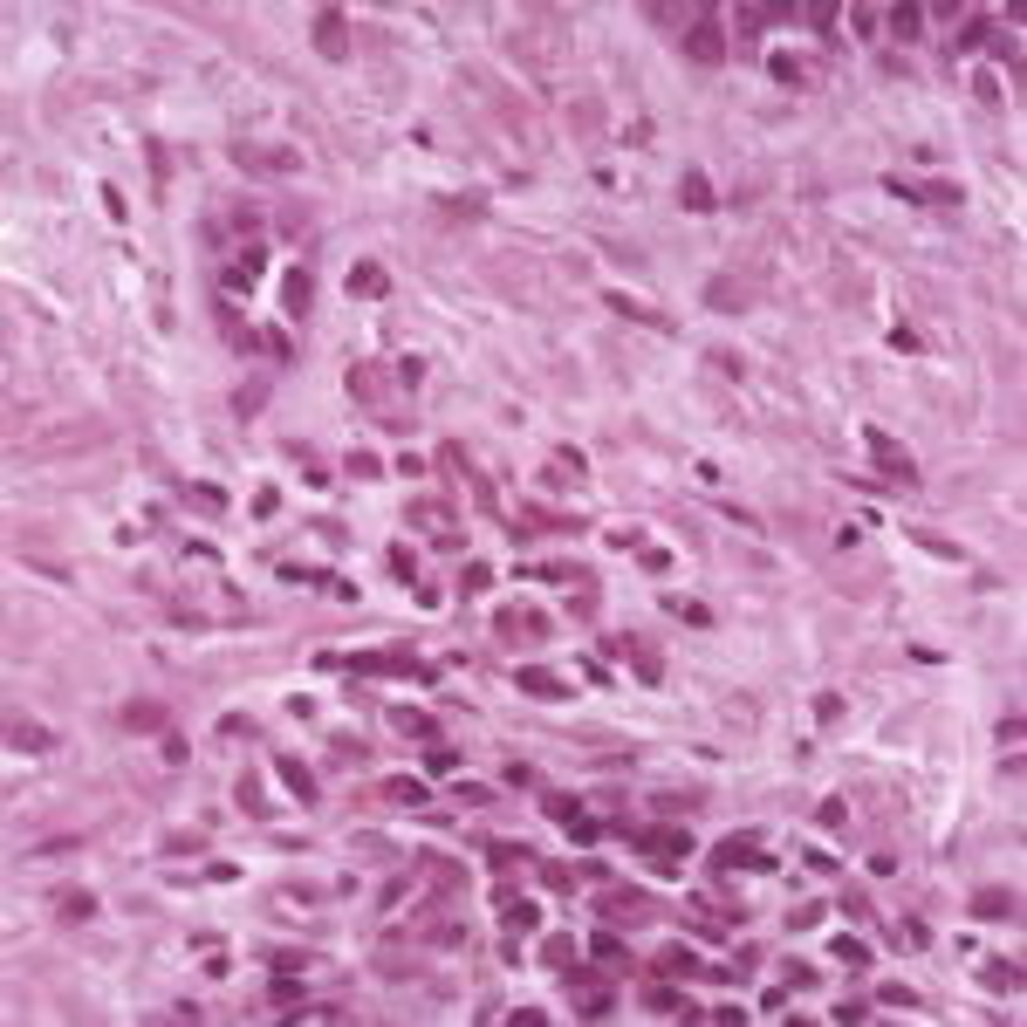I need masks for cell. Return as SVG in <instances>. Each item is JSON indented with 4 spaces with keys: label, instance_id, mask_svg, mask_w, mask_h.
<instances>
[{
    "label": "cell",
    "instance_id": "obj_12",
    "mask_svg": "<svg viewBox=\"0 0 1027 1027\" xmlns=\"http://www.w3.org/2000/svg\"><path fill=\"white\" fill-rule=\"evenodd\" d=\"M315 48H322L329 62H350V21H342V7H322V14H315Z\"/></svg>",
    "mask_w": 1027,
    "mask_h": 1027
},
{
    "label": "cell",
    "instance_id": "obj_57",
    "mask_svg": "<svg viewBox=\"0 0 1027 1027\" xmlns=\"http://www.w3.org/2000/svg\"><path fill=\"white\" fill-rule=\"evenodd\" d=\"M590 952H596V959H603V965H623V945H617V938H609V932H603V938H596V945H590Z\"/></svg>",
    "mask_w": 1027,
    "mask_h": 1027
},
{
    "label": "cell",
    "instance_id": "obj_41",
    "mask_svg": "<svg viewBox=\"0 0 1027 1027\" xmlns=\"http://www.w3.org/2000/svg\"><path fill=\"white\" fill-rule=\"evenodd\" d=\"M986 986H993V993H1013V986H1021V965H986Z\"/></svg>",
    "mask_w": 1027,
    "mask_h": 1027
},
{
    "label": "cell",
    "instance_id": "obj_42",
    "mask_svg": "<svg viewBox=\"0 0 1027 1027\" xmlns=\"http://www.w3.org/2000/svg\"><path fill=\"white\" fill-rule=\"evenodd\" d=\"M390 719H398V726H405L411 740H432V719H425V713H405V705H398V713H390Z\"/></svg>",
    "mask_w": 1027,
    "mask_h": 1027
},
{
    "label": "cell",
    "instance_id": "obj_56",
    "mask_svg": "<svg viewBox=\"0 0 1027 1027\" xmlns=\"http://www.w3.org/2000/svg\"><path fill=\"white\" fill-rule=\"evenodd\" d=\"M815 918H822V904H794V911H788V925H794V932H809Z\"/></svg>",
    "mask_w": 1027,
    "mask_h": 1027
},
{
    "label": "cell",
    "instance_id": "obj_19",
    "mask_svg": "<svg viewBox=\"0 0 1027 1027\" xmlns=\"http://www.w3.org/2000/svg\"><path fill=\"white\" fill-rule=\"evenodd\" d=\"M165 705H158V699H130L124 705V733H165Z\"/></svg>",
    "mask_w": 1027,
    "mask_h": 1027
},
{
    "label": "cell",
    "instance_id": "obj_51",
    "mask_svg": "<svg viewBox=\"0 0 1027 1027\" xmlns=\"http://www.w3.org/2000/svg\"><path fill=\"white\" fill-rule=\"evenodd\" d=\"M350 473H357V480H377L384 466H377V452H350Z\"/></svg>",
    "mask_w": 1027,
    "mask_h": 1027
},
{
    "label": "cell",
    "instance_id": "obj_53",
    "mask_svg": "<svg viewBox=\"0 0 1027 1027\" xmlns=\"http://www.w3.org/2000/svg\"><path fill=\"white\" fill-rule=\"evenodd\" d=\"M542 877H548L555 890H576V870H569V863H542Z\"/></svg>",
    "mask_w": 1027,
    "mask_h": 1027
},
{
    "label": "cell",
    "instance_id": "obj_7",
    "mask_svg": "<svg viewBox=\"0 0 1027 1027\" xmlns=\"http://www.w3.org/2000/svg\"><path fill=\"white\" fill-rule=\"evenodd\" d=\"M234 165L261 171V178H288V171H302V158L288 151V144H234Z\"/></svg>",
    "mask_w": 1027,
    "mask_h": 1027
},
{
    "label": "cell",
    "instance_id": "obj_37",
    "mask_svg": "<svg viewBox=\"0 0 1027 1027\" xmlns=\"http://www.w3.org/2000/svg\"><path fill=\"white\" fill-rule=\"evenodd\" d=\"M486 863H494V870H514V863H528V849H521V842H494Z\"/></svg>",
    "mask_w": 1027,
    "mask_h": 1027
},
{
    "label": "cell",
    "instance_id": "obj_28",
    "mask_svg": "<svg viewBox=\"0 0 1027 1027\" xmlns=\"http://www.w3.org/2000/svg\"><path fill=\"white\" fill-rule=\"evenodd\" d=\"M521 528H548V534H561V528H569V534H576V528H582V514H561V507H528V521H521Z\"/></svg>",
    "mask_w": 1027,
    "mask_h": 1027
},
{
    "label": "cell",
    "instance_id": "obj_4",
    "mask_svg": "<svg viewBox=\"0 0 1027 1027\" xmlns=\"http://www.w3.org/2000/svg\"><path fill=\"white\" fill-rule=\"evenodd\" d=\"M494 638H500V644H521V651H534V644L555 638V623H548L542 609H500V617H494Z\"/></svg>",
    "mask_w": 1027,
    "mask_h": 1027
},
{
    "label": "cell",
    "instance_id": "obj_43",
    "mask_svg": "<svg viewBox=\"0 0 1027 1027\" xmlns=\"http://www.w3.org/2000/svg\"><path fill=\"white\" fill-rule=\"evenodd\" d=\"M240 809H247V815H267V794H261V781H240Z\"/></svg>",
    "mask_w": 1027,
    "mask_h": 1027
},
{
    "label": "cell",
    "instance_id": "obj_31",
    "mask_svg": "<svg viewBox=\"0 0 1027 1027\" xmlns=\"http://www.w3.org/2000/svg\"><path fill=\"white\" fill-rule=\"evenodd\" d=\"M657 973H665V980H692V973H699V959H692V952H657Z\"/></svg>",
    "mask_w": 1027,
    "mask_h": 1027
},
{
    "label": "cell",
    "instance_id": "obj_20",
    "mask_svg": "<svg viewBox=\"0 0 1027 1027\" xmlns=\"http://www.w3.org/2000/svg\"><path fill=\"white\" fill-rule=\"evenodd\" d=\"M500 918H507V932H534V925H542V904H528V897H514V890H500Z\"/></svg>",
    "mask_w": 1027,
    "mask_h": 1027
},
{
    "label": "cell",
    "instance_id": "obj_9",
    "mask_svg": "<svg viewBox=\"0 0 1027 1027\" xmlns=\"http://www.w3.org/2000/svg\"><path fill=\"white\" fill-rule=\"evenodd\" d=\"M630 842L651 856L657 870H678L685 856H692V836H685V829H644V836H630Z\"/></svg>",
    "mask_w": 1027,
    "mask_h": 1027
},
{
    "label": "cell",
    "instance_id": "obj_60",
    "mask_svg": "<svg viewBox=\"0 0 1027 1027\" xmlns=\"http://www.w3.org/2000/svg\"><path fill=\"white\" fill-rule=\"evenodd\" d=\"M274 507H281V494H274V486H261V494H254V521H267Z\"/></svg>",
    "mask_w": 1027,
    "mask_h": 1027
},
{
    "label": "cell",
    "instance_id": "obj_25",
    "mask_svg": "<svg viewBox=\"0 0 1027 1027\" xmlns=\"http://www.w3.org/2000/svg\"><path fill=\"white\" fill-rule=\"evenodd\" d=\"M446 500H432V494H425V500H411V507H405V521H411V528H425V534H438V528H446Z\"/></svg>",
    "mask_w": 1027,
    "mask_h": 1027
},
{
    "label": "cell",
    "instance_id": "obj_33",
    "mask_svg": "<svg viewBox=\"0 0 1027 1027\" xmlns=\"http://www.w3.org/2000/svg\"><path fill=\"white\" fill-rule=\"evenodd\" d=\"M542 959L555 965V973H569V965H576V938H561V932H555V938L542 945Z\"/></svg>",
    "mask_w": 1027,
    "mask_h": 1027
},
{
    "label": "cell",
    "instance_id": "obj_6",
    "mask_svg": "<svg viewBox=\"0 0 1027 1027\" xmlns=\"http://www.w3.org/2000/svg\"><path fill=\"white\" fill-rule=\"evenodd\" d=\"M110 438V425L103 418H90V425H62V432H48V438H34V459H62V452H82V446H103Z\"/></svg>",
    "mask_w": 1027,
    "mask_h": 1027
},
{
    "label": "cell",
    "instance_id": "obj_59",
    "mask_svg": "<svg viewBox=\"0 0 1027 1027\" xmlns=\"http://www.w3.org/2000/svg\"><path fill=\"white\" fill-rule=\"evenodd\" d=\"M884 1007L904 1013V1007H918V993H911V986H884Z\"/></svg>",
    "mask_w": 1027,
    "mask_h": 1027
},
{
    "label": "cell",
    "instance_id": "obj_49",
    "mask_svg": "<svg viewBox=\"0 0 1027 1027\" xmlns=\"http://www.w3.org/2000/svg\"><path fill=\"white\" fill-rule=\"evenodd\" d=\"M836 904H842V911H849V918H870V897H863V890H856V884H849V890H842V897H836Z\"/></svg>",
    "mask_w": 1027,
    "mask_h": 1027
},
{
    "label": "cell",
    "instance_id": "obj_45",
    "mask_svg": "<svg viewBox=\"0 0 1027 1027\" xmlns=\"http://www.w3.org/2000/svg\"><path fill=\"white\" fill-rule=\"evenodd\" d=\"M96 904H90V890H62V918H90Z\"/></svg>",
    "mask_w": 1027,
    "mask_h": 1027
},
{
    "label": "cell",
    "instance_id": "obj_21",
    "mask_svg": "<svg viewBox=\"0 0 1027 1027\" xmlns=\"http://www.w3.org/2000/svg\"><path fill=\"white\" fill-rule=\"evenodd\" d=\"M678 199H685V213H713V206H719V192H713V178H705V171H685Z\"/></svg>",
    "mask_w": 1027,
    "mask_h": 1027
},
{
    "label": "cell",
    "instance_id": "obj_27",
    "mask_svg": "<svg viewBox=\"0 0 1027 1027\" xmlns=\"http://www.w3.org/2000/svg\"><path fill=\"white\" fill-rule=\"evenodd\" d=\"M644 1007H651V1013H678V1021H699V1013H705V1007H692L685 993H665V986H651V993H644Z\"/></svg>",
    "mask_w": 1027,
    "mask_h": 1027
},
{
    "label": "cell",
    "instance_id": "obj_18",
    "mask_svg": "<svg viewBox=\"0 0 1027 1027\" xmlns=\"http://www.w3.org/2000/svg\"><path fill=\"white\" fill-rule=\"evenodd\" d=\"M603 302H609L617 315H630V322H644V329H678L665 309H644V302H638V295H623V288H617V295H603Z\"/></svg>",
    "mask_w": 1027,
    "mask_h": 1027
},
{
    "label": "cell",
    "instance_id": "obj_46",
    "mask_svg": "<svg viewBox=\"0 0 1027 1027\" xmlns=\"http://www.w3.org/2000/svg\"><path fill=\"white\" fill-rule=\"evenodd\" d=\"M781 980H788V986H815V965H801V959H781Z\"/></svg>",
    "mask_w": 1027,
    "mask_h": 1027
},
{
    "label": "cell",
    "instance_id": "obj_34",
    "mask_svg": "<svg viewBox=\"0 0 1027 1027\" xmlns=\"http://www.w3.org/2000/svg\"><path fill=\"white\" fill-rule=\"evenodd\" d=\"M918 199H932V206H959V186L952 178H925V186H911Z\"/></svg>",
    "mask_w": 1027,
    "mask_h": 1027
},
{
    "label": "cell",
    "instance_id": "obj_1",
    "mask_svg": "<svg viewBox=\"0 0 1027 1027\" xmlns=\"http://www.w3.org/2000/svg\"><path fill=\"white\" fill-rule=\"evenodd\" d=\"M507 55H514V62H528L534 76H548V69L569 55V21H561V14H528V21H514V28H507Z\"/></svg>",
    "mask_w": 1027,
    "mask_h": 1027
},
{
    "label": "cell",
    "instance_id": "obj_47",
    "mask_svg": "<svg viewBox=\"0 0 1027 1027\" xmlns=\"http://www.w3.org/2000/svg\"><path fill=\"white\" fill-rule=\"evenodd\" d=\"M671 609H678L692 630H713V609H705V603H671Z\"/></svg>",
    "mask_w": 1027,
    "mask_h": 1027
},
{
    "label": "cell",
    "instance_id": "obj_22",
    "mask_svg": "<svg viewBox=\"0 0 1027 1027\" xmlns=\"http://www.w3.org/2000/svg\"><path fill=\"white\" fill-rule=\"evenodd\" d=\"M973 918H1021V897H1013V890H980V897H973Z\"/></svg>",
    "mask_w": 1027,
    "mask_h": 1027
},
{
    "label": "cell",
    "instance_id": "obj_23",
    "mask_svg": "<svg viewBox=\"0 0 1027 1027\" xmlns=\"http://www.w3.org/2000/svg\"><path fill=\"white\" fill-rule=\"evenodd\" d=\"M705 302H713L719 315H733V309H747V288H740L733 274H713V281H705Z\"/></svg>",
    "mask_w": 1027,
    "mask_h": 1027
},
{
    "label": "cell",
    "instance_id": "obj_38",
    "mask_svg": "<svg viewBox=\"0 0 1027 1027\" xmlns=\"http://www.w3.org/2000/svg\"><path fill=\"white\" fill-rule=\"evenodd\" d=\"M980 42H993V21H986V14H973V21L959 28V48H980Z\"/></svg>",
    "mask_w": 1027,
    "mask_h": 1027
},
{
    "label": "cell",
    "instance_id": "obj_10",
    "mask_svg": "<svg viewBox=\"0 0 1027 1027\" xmlns=\"http://www.w3.org/2000/svg\"><path fill=\"white\" fill-rule=\"evenodd\" d=\"M685 55L699 69H719L726 62V28H719V21H692V28H685Z\"/></svg>",
    "mask_w": 1027,
    "mask_h": 1027
},
{
    "label": "cell",
    "instance_id": "obj_26",
    "mask_svg": "<svg viewBox=\"0 0 1027 1027\" xmlns=\"http://www.w3.org/2000/svg\"><path fill=\"white\" fill-rule=\"evenodd\" d=\"M274 774L288 781V788H295V801H315V774L295 761V753H281V761H274Z\"/></svg>",
    "mask_w": 1027,
    "mask_h": 1027
},
{
    "label": "cell",
    "instance_id": "obj_3",
    "mask_svg": "<svg viewBox=\"0 0 1027 1027\" xmlns=\"http://www.w3.org/2000/svg\"><path fill=\"white\" fill-rule=\"evenodd\" d=\"M863 446H870V459H877V473H884V480L918 486V466H911V452H904L897 438L884 432V425H863Z\"/></svg>",
    "mask_w": 1027,
    "mask_h": 1027
},
{
    "label": "cell",
    "instance_id": "obj_5",
    "mask_svg": "<svg viewBox=\"0 0 1027 1027\" xmlns=\"http://www.w3.org/2000/svg\"><path fill=\"white\" fill-rule=\"evenodd\" d=\"M603 651H609V657H630L644 685H665V657H657L651 638H638V630H617V638H603Z\"/></svg>",
    "mask_w": 1027,
    "mask_h": 1027
},
{
    "label": "cell",
    "instance_id": "obj_39",
    "mask_svg": "<svg viewBox=\"0 0 1027 1027\" xmlns=\"http://www.w3.org/2000/svg\"><path fill=\"white\" fill-rule=\"evenodd\" d=\"M486 582H494V569H486V561H466V576H459V596H480Z\"/></svg>",
    "mask_w": 1027,
    "mask_h": 1027
},
{
    "label": "cell",
    "instance_id": "obj_8",
    "mask_svg": "<svg viewBox=\"0 0 1027 1027\" xmlns=\"http://www.w3.org/2000/svg\"><path fill=\"white\" fill-rule=\"evenodd\" d=\"M390 377L398 370H384V363H350V398H357L363 411H377V418H390V405H384Z\"/></svg>",
    "mask_w": 1027,
    "mask_h": 1027
},
{
    "label": "cell",
    "instance_id": "obj_32",
    "mask_svg": "<svg viewBox=\"0 0 1027 1027\" xmlns=\"http://www.w3.org/2000/svg\"><path fill=\"white\" fill-rule=\"evenodd\" d=\"M774 82H788V90H801V82H809V62H801V55H774Z\"/></svg>",
    "mask_w": 1027,
    "mask_h": 1027
},
{
    "label": "cell",
    "instance_id": "obj_30",
    "mask_svg": "<svg viewBox=\"0 0 1027 1027\" xmlns=\"http://www.w3.org/2000/svg\"><path fill=\"white\" fill-rule=\"evenodd\" d=\"M890 34H897V42H918V34H925V7H890Z\"/></svg>",
    "mask_w": 1027,
    "mask_h": 1027
},
{
    "label": "cell",
    "instance_id": "obj_36",
    "mask_svg": "<svg viewBox=\"0 0 1027 1027\" xmlns=\"http://www.w3.org/2000/svg\"><path fill=\"white\" fill-rule=\"evenodd\" d=\"M390 576H398V582H418V555H411L405 542L390 548Z\"/></svg>",
    "mask_w": 1027,
    "mask_h": 1027
},
{
    "label": "cell",
    "instance_id": "obj_29",
    "mask_svg": "<svg viewBox=\"0 0 1027 1027\" xmlns=\"http://www.w3.org/2000/svg\"><path fill=\"white\" fill-rule=\"evenodd\" d=\"M384 288H390V274L377 261H357V267H350V295H384Z\"/></svg>",
    "mask_w": 1027,
    "mask_h": 1027
},
{
    "label": "cell",
    "instance_id": "obj_55",
    "mask_svg": "<svg viewBox=\"0 0 1027 1027\" xmlns=\"http://www.w3.org/2000/svg\"><path fill=\"white\" fill-rule=\"evenodd\" d=\"M274 1007H281V1013H302V993H295L288 980H274Z\"/></svg>",
    "mask_w": 1027,
    "mask_h": 1027
},
{
    "label": "cell",
    "instance_id": "obj_17",
    "mask_svg": "<svg viewBox=\"0 0 1027 1027\" xmlns=\"http://www.w3.org/2000/svg\"><path fill=\"white\" fill-rule=\"evenodd\" d=\"M309 288H315V281H309V267H288V274H281V309L295 315V322L309 315Z\"/></svg>",
    "mask_w": 1027,
    "mask_h": 1027
},
{
    "label": "cell",
    "instance_id": "obj_24",
    "mask_svg": "<svg viewBox=\"0 0 1027 1027\" xmlns=\"http://www.w3.org/2000/svg\"><path fill=\"white\" fill-rule=\"evenodd\" d=\"M377 801H390V809H418L425 788H418L411 774H398V781H377Z\"/></svg>",
    "mask_w": 1027,
    "mask_h": 1027
},
{
    "label": "cell",
    "instance_id": "obj_13",
    "mask_svg": "<svg viewBox=\"0 0 1027 1027\" xmlns=\"http://www.w3.org/2000/svg\"><path fill=\"white\" fill-rule=\"evenodd\" d=\"M753 842H761V836H733V842H719L713 863H719V870H733V863H740V870H774V856L753 849Z\"/></svg>",
    "mask_w": 1027,
    "mask_h": 1027
},
{
    "label": "cell",
    "instance_id": "obj_61",
    "mask_svg": "<svg viewBox=\"0 0 1027 1027\" xmlns=\"http://www.w3.org/2000/svg\"><path fill=\"white\" fill-rule=\"evenodd\" d=\"M918 542H925V548H932V555H938V561H959V548H952V542H945V534H918Z\"/></svg>",
    "mask_w": 1027,
    "mask_h": 1027
},
{
    "label": "cell",
    "instance_id": "obj_50",
    "mask_svg": "<svg viewBox=\"0 0 1027 1027\" xmlns=\"http://www.w3.org/2000/svg\"><path fill=\"white\" fill-rule=\"evenodd\" d=\"M261 350H267V357H281V363L295 357V350H288V336H281V329H261Z\"/></svg>",
    "mask_w": 1027,
    "mask_h": 1027
},
{
    "label": "cell",
    "instance_id": "obj_14",
    "mask_svg": "<svg viewBox=\"0 0 1027 1027\" xmlns=\"http://www.w3.org/2000/svg\"><path fill=\"white\" fill-rule=\"evenodd\" d=\"M350 671H390V678H425V665L411 651H363L350 657Z\"/></svg>",
    "mask_w": 1027,
    "mask_h": 1027
},
{
    "label": "cell",
    "instance_id": "obj_2",
    "mask_svg": "<svg viewBox=\"0 0 1027 1027\" xmlns=\"http://www.w3.org/2000/svg\"><path fill=\"white\" fill-rule=\"evenodd\" d=\"M405 938H432V945H466V918L452 911L446 890H432V897H425V911H411Z\"/></svg>",
    "mask_w": 1027,
    "mask_h": 1027
},
{
    "label": "cell",
    "instance_id": "obj_48",
    "mask_svg": "<svg viewBox=\"0 0 1027 1027\" xmlns=\"http://www.w3.org/2000/svg\"><path fill=\"white\" fill-rule=\"evenodd\" d=\"M576 809H582L576 794H548V815H555V822H576Z\"/></svg>",
    "mask_w": 1027,
    "mask_h": 1027
},
{
    "label": "cell",
    "instance_id": "obj_52",
    "mask_svg": "<svg viewBox=\"0 0 1027 1027\" xmlns=\"http://www.w3.org/2000/svg\"><path fill=\"white\" fill-rule=\"evenodd\" d=\"M219 733H226V740H254V719H240V713H226V719H219Z\"/></svg>",
    "mask_w": 1027,
    "mask_h": 1027
},
{
    "label": "cell",
    "instance_id": "obj_16",
    "mask_svg": "<svg viewBox=\"0 0 1027 1027\" xmlns=\"http://www.w3.org/2000/svg\"><path fill=\"white\" fill-rule=\"evenodd\" d=\"M514 685H521L528 699H569V685H561L555 671H542V665H521V671H514Z\"/></svg>",
    "mask_w": 1027,
    "mask_h": 1027
},
{
    "label": "cell",
    "instance_id": "obj_58",
    "mask_svg": "<svg viewBox=\"0 0 1027 1027\" xmlns=\"http://www.w3.org/2000/svg\"><path fill=\"white\" fill-rule=\"evenodd\" d=\"M849 21H856V34H877V28H884V14H877V7H856Z\"/></svg>",
    "mask_w": 1027,
    "mask_h": 1027
},
{
    "label": "cell",
    "instance_id": "obj_40",
    "mask_svg": "<svg viewBox=\"0 0 1027 1027\" xmlns=\"http://www.w3.org/2000/svg\"><path fill=\"white\" fill-rule=\"evenodd\" d=\"M829 952H836L842 965H870V945H863V938H836Z\"/></svg>",
    "mask_w": 1027,
    "mask_h": 1027
},
{
    "label": "cell",
    "instance_id": "obj_11",
    "mask_svg": "<svg viewBox=\"0 0 1027 1027\" xmlns=\"http://www.w3.org/2000/svg\"><path fill=\"white\" fill-rule=\"evenodd\" d=\"M596 911H603V918L609 925H644V918H657V904L651 897H644V890H630V884H617V890H609V897H596Z\"/></svg>",
    "mask_w": 1027,
    "mask_h": 1027
},
{
    "label": "cell",
    "instance_id": "obj_44",
    "mask_svg": "<svg viewBox=\"0 0 1027 1027\" xmlns=\"http://www.w3.org/2000/svg\"><path fill=\"white\" fill-rule=\"evenodd\" d=\"M261 398H267V384H247V390H234V411H240V418H254V411H261Z\"/></svg>",
    "mask_w": 1027,
    "mask_h": 1027
},
{
    "label": "cell",
    "instance_id": "obj_54",
    "mask_svg": "<svg viewBox=\"0 0 1027 1027\" xmlns=\"http://www.w3.org/2000/svg\"><path fill=\"white\" fill-rule=\"evenodd\" d=\"M226 219H234V234H254V226H261V213H254V206H240V199H234V213H226Z\"/></svg>",
    "mask_w": 1027,
    "mask_h": 1027
},
{
    "label": "cell",
    "instance_id": "obj_15",
    "mask_svg": "<svg viewBox=\"0 0 1027 1027\" xmlns=\"http://www.w3.org/2000/svg\"><path fill=\"white\" fill-rule=\"evenodd\" d=\"M7 747H14V753H48V747H55V733L14 713V719H7Z\"/></svg>",
    "mask_w": 1027,
    "mask_h": 1027
},
{
    "label": "cell",
    "instance_id": "obj_35",
    "mask_svg": "<svg viewBox=\"0 0 1027 1027\" xmlns=\"http://www.w3.org/2000/svg\"><path fill=\"white\" fill-rule=\"evenodd\" d=\"M480 213H486L480 199H446V206H438V219H459V226H473Z\"/></svg>",
    "mask_w": 1027,
    "mask_h": 1027
}]
</instances>
